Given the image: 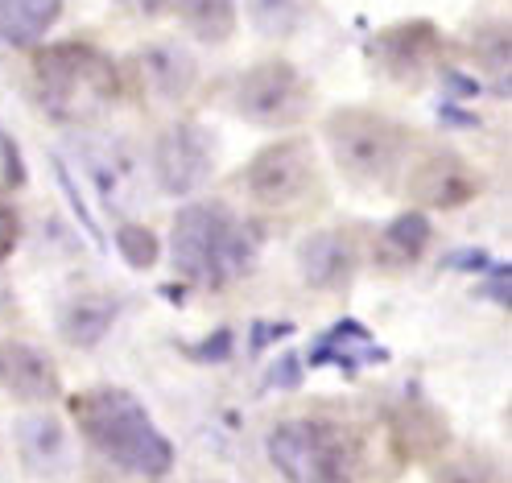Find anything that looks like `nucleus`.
Returning <instances> with one entry per match:
<instances>
[{
  "label": "nucleus",
  "mask_w": 512,
  "mask_h": 483,
  "mask_svg": "<svg viewBox=\"0 0 512 483\" xmlns=\"http://www.w3.org/2000/svg\"><path fill=\"white\" fill-rule=\"evenodd\" d=\"M71 413L79 430L100 446V455H108L116 467L133 475H166L174 463L170 442L157 434L153 417L141 409V401L124 389H87L71 401Z\"/></svg>",
  "instance_id": "obj_1"
},
{
  "label": "nucleus",
  "mask_w": 512,
  "mask_h": 483,
  "mask_svg": "<svg viewBox=\"0 0 512 483\" xmlns=\"http://www.w3.org/2000/svg\"><path fill=\"white\" fill-rule=\"evenodd\" d=\"M174 269L199 285H228L232 277L252 269L256 236L244 223L215 203H195L178 211L170 236Z\"/></svg>",
  "instance_id": "obj_2"
},
{
  "label": "nucleus",
  "mask_w": 512,
  "mask_h": 483,
  "mask_svg": "<svg viewBox=\"0 0 512 483\" xmlns=\"http://www.w3.org/2000/svg\"><path fill=\"white\" fill-rule=\"evenodd\" d=\"M34 87L42 108L62 124H87L116 100V67L83 42H62L38 54Z\"/></svg>",
  "instance_id": "obj_3"
},
{
  "label": "nucleus",
  "mask_w": 512,
  "mask_h": 483,
  "mask_svg": "<svg viewBox=\"0 0 512 483\" xmlns=\"http://www.w3.org/2000/svg\"><path fill=\"white\" fill-rule=\"evenodd\" d=\"M327 145L347 178L364 186H384L405 166L409 128L368 108H343L327 120Z\"/></svg>",
  "instance_id": "obj_4"
},
{
  "label": "nucleus",
  "mask_w": 512,
  "mask_h": 483,
  "mask_svg": "<svg viewBox=\"0 0 512 483\" xmlns=\"http://www.w3.org/2000/svg\"><path fill=\"white\" fill-rule=\"evenodd\" d=\"M269 459L290 483H351L356 459L327 422H281L269 434Z\"/></svg>",
  "instance_id": "obj_5"
},
{
  "label": "nucleus",
  "mask_w": 512,
  "mask_h": 483,
  "mask_svg": "<svg viewBox=\"0 0 512 483\" xmlns=\"http://www.w3.org/2000/svg\"><path fill=\"white\" fill-rule=\"evenodd\" d=\"M232 104L244 120L261 124V128H294L310 116L314 87L298 67L273 58V62H256L252 71H244L236 79Z\"/></svg>",
  "instance_id": "obj_6"
},
{
  "label": "nucleus",
  "mask_w": 512,
  "mask_h": 483,
  "mask_svg": "<svg viewBox=\"0 0 512 483\" xmlns=\"http://www.w3.org/2000/svg\"><path fill=\"white\" fill-rule=\"evenodd\" d=\"M248 195L265 207H290L314 190V149L302 137L277 141L252 157L244 174Z\"/></svg>",
  "instance_id": "obj_7"
},
{
  "label": "nucleus",
  "mask_w": 512,
  "mask_h": 483,
  "mask_svg": "<svg viewBox=\"0 0 512 483\" xmlns=\"http://www.w3.org/2000/svg\"><path fill=\"white\" fill-rule=\"evenodd\" d=\"M215 170V145L199 124H174L162 133L153 153V174L166 195H195Z\"/></svg>",
  "instance_id": "obj_8"
},
{
  "label": "nucleus",
  "mask_w": 512,
  "mask_h": 483,
  "mask_svg": "<svg viewBox=\"0 0 512 483\" xmlns=\"http://www.w3.org/2000/svg\"><path fill=\"white\" fill-rule=\"evenodd\" d=\"M405 186H409V195L426 207H459V203L475 199L479 178L471 174V166L459 153L438 149V153H426L418 166L409 170Z\"/></svg>",
  "instance_id": "obj_9"
},
{
  "label": "nucleus",
  "mask_w": 512,
  "mask_h": 483,
  "mask_svg": "<svg viewBox=\"0 0 512 483\" xmlns=\"http://www.w3.org/2000/svg\"><path fill=\"white\" fill-rule=\"evenodd\" d=\"M376 54L393 79H422L438 58V34L426 21L384 29L380 42H376Z\"/></svg>",
  "instance_id": "obj_10"
},
{
  "label": "nucleus",
  "mask_w": 512,
  "mask_h": 483,
  "mask_svg": "<svg viewBox=\"0 0 512 483\" xmlns=\"http://www.w3.org/2000/svg\"><path fill=\"white\" fill-rule=\"evenodd\" d=\"M298 273L314 289H339L356 273V248L343 232H314L298 248Z\"/></svg>",
  "instance_id": "obj_11"
},
{
  "label": "nucleus",
  "mask_w": 512,
  "mask_h": 483,
  "mask_svg": "<svg viewBox=\"0 0 512 483\" xmlns=\"http://www.w3.org/2000/svg\"><path fill=\"white\" fill-rule=\"evenodd\" d=\"M0 389L13 393L17 401H54L58 397V372L42 351L25 347V343H5Z\"/></svg>",
  "instance_id": "obj_12"
},
{
  "label": "nucleus",
  "mask_w": 512,
  "mask_h": 483,
  "mask_svg": "<svg viewBox=\"0 0 512 483\" xmlns=\"http://www.w3.org/2000/svg\"><path fill=\"white\" fill-rule=\"evenodd\" d=\"M137 75L149 95H157L162 104H174L195 87L199 67L182 46H149L137 54Z\"/></svg>",
  "instance_id": "obj_13"
},
{
  "label": "nucleus",
  "mask_w": 512,
  "mask_h": 483,
  "mask_svg": "<svg viewBox=\"0 0 512 483\" xmlns=\"http://www.w3.org/2000/svg\"><path fill=\"white\" fill-rule=\"evenodd\" d=\"M17 450L34 475H62L71 467V438L62 430V422H54L46 413L25 417L17 426Z\"/></svg>",
  "instance_id": "obj_14"
},
{
  "label": "nucleus",
  "mask_w": 512,
  "mask_h": 483,
  "mask_svg": "<svg viewBox=\"0 0 512 483\" xmlns=\"http://www.w3.org/2000/svg\"><path fill=\"white\" fill-rule=\"evenodd\" d=\"M120 306L108 298V294H79L62 306L58 314V331L71 347H95L116 322Z\"/></svg>",
  "instance_id": "obj_15"
},
{
  "label": "nucleus",
  "mask_w": 512,
  "mask_h": 483,
  "mask_svg": "<svg viewBox=\"0 0 512 483\" xmlns=\"http://www.w3.org/2000/svg\"><path fill=\"white\" fill-rule=\"evenodd\" d=\"M62 0H0V38L13 46H29L46 38V29L58 21Z\"/></svg>",
  "instance_id": "obj_16"
},
{
  "label": "nucleus",
  "mask_w": 512,
  "mask_h": 483,
  "mask_svg": "<svg viewBox=\"0 0 512 483\" xmlns=\"http://www.w3.org/2000/svg\"><path fill=\"white\" fill-rule=\"evenodd\" d=\"M426 244H430V219L418 215V211L397 215L389 228H384V236H380L384 261H393V265H413L426 252Z\"/></svg>",
  "instance_id": "obj_17"
},
{
  "label": "nucleus",
  "mask_w": 512,
  "mask_h": 483,
  "mask_svg": "<svg viewBox=\"0 0 512 483\" xmlns=\"http://www.w3.org/2000/svg\"><path fill=\"white\" fill-rule=\"evenodd\" d=\"M178 13L203 42H228L236 29L232 0H178Z\"/></svg>",
  "instance_id": "obj_18"
},
{
  "label": "nucleus",
  "mask_w": 512,
  "mask_h": 483,
  "mask_svg": "<svg viewBox=\"0 0 512 483\" xmlns=\"http://www.w3.org/2000/svg\"><path fill=\"white\" fill-rule=\"evenodd\" d=\"M434 483H500V475L484 455H475V450H455V455L434 463Z\"/></svg>",
  "instance_id": "obj_19"
},
{
  "label": "nucleus",
  "mask_w": 512,
  "mask_h": 483,
  "mask_svg": "<svg viewBox=\"0 0 512 483\" xmlns=\"http://www.w3.org/2000/svg\"><path fill=\"white\" fill-rule=\"evenodd\" d=\"M116 248L133 269H149L157 261V236L149 228H137V223H124L116 232Z\"/></svg>",
  "instance_id": "obj_20"
},
{
  "label": "nucleus",
  "mask_w": 512,
  "mask_h": 483,
  "mask_svg": "<svg viewBox=\"0 0 512 483\" xmlns=\"http://www.w3.org/2000/svg\"><path fill=\"white\" fill-rule=\"evenodd\" d=\"M17 236H21V219H17V211H13V203L0 195V261L17 248Z\"/></svg>",
  "instance_id": "obj_21"
},
{
  "label": "nucleus",
  "mask_w": 512,
  "mask_h": 483,
  "mask_svg": "<svg viewBox=\"0 0 512 483\" xmlns=\"http://www.w3.org/2000/svg\"><path fill=\"white\" fill-rule=\"evenodd\" d=\"M0 170H5V182H21V157L5 133H0Z\"/></svg>",
  "instance_id": "obj_22"
},
{
  "label": "nucleus",
  "mask_w": 512,
  "mask_h": 483,
  "mask_svg": "<svg viewBox=\"0 0 512 483\" xmlns=\"http://www.w3.org/2000/svg\"><path fill=\"white\" fill-rule=\"evenodd\" d=\"M0 364H5V343H0Z\"/></svg>",
  "instance_id": "obj_23"
}]
</instances>
